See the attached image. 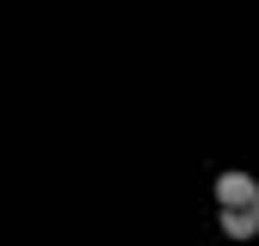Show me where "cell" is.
<instances>
[{
    "label": "cell",
    "mask_w": 259,
    "mask_h": 246,
    "mask_svg": "<svg viewBox=\"0 0 259 246\" xmlns=\"http://www.w3.org/2000/svg\"><path fill=\"white\" fill-rule=\"evenodd\" d=\"M216 203L222 209H259V184L247 172H222L216 178Z\"/></svg>",
    "instance_id": "obj_1"
},
{
    "label": "cell",
    "mask_w": 259,
    "mask_h": 246,
    "mask_svg": "<svg viewBox=\"0 0 259 246\" xmlns=\"http://www.w3.org/2000/svg\"><path fill=\"white\" fill-rule=\"evenodd\" d=\"M222 234L253 240V234H259V209H222Z\"/></svg>",
    "instance_id": "obj_2"
}]
</instances>
